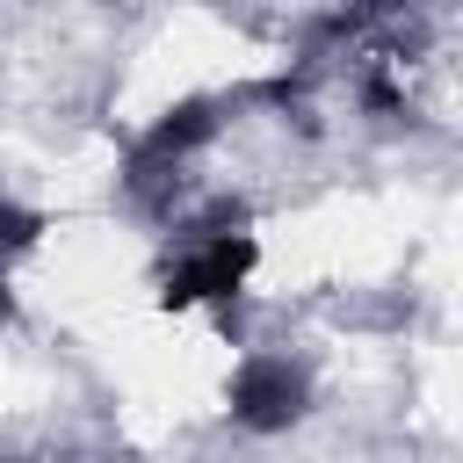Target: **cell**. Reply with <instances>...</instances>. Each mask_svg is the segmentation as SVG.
Instances as JSON below:
<instances>
[{"label": "cell", "instance_id": "obj_1", "mask_svg": "<svg viewBox=\"0 0 463 463\" xmlns=\"http://www.w3.org/2000/svg\"><path fill=\"white\" fill-rule=\"evenodd\" d=\"M232 412L246 420V427H289L297 412H304V376L282 362V354H260V362H246L239 376H232Z\"/></svg>", "mask_w": 463, "mask_h": 463}, {"label": "cell", "instance_id": "obj_2", "mask_svg": "<svg viewBox=\"0 0 463 463\" xmlns=\"http://www.w3.org/2000/svg\"><path fill=\"white\" fill-rule=\"evenodd\" d=\"M253 246L246 239H210L203 253H188L174 275H166V304H195V297H232L239 275H246Z\"/></svg>", "mask_w": 463, "mask_h": 463}, {"label": "cell", "instance_id": "obj_3", "mask_svg": "<svg viewBox=\"0 0 463 463\" xmlns=\"http://www.w3.org/2000/svg\"><path fill=\"white\" fill-rule=\"evenodd\" d=\"M36 239V217L29 210H0V253H14V246H29Z\"/></svg>", "mask_w": 463, "mask_h": 463}, {"label": "cell", "instance_id": "obj_4", "mask_svg": "<svg viewBox=\"0 0 463 463\" xmlns=\"http://www.w3.org/2000/svg\"><path fill=\"white\" fill-rule=\"evenodd\" d=\"M7 311H14V304H7V275H0V318H7Z\"/></svg>", "mask_w": 463, "mask_h": 463}]
</instances>
